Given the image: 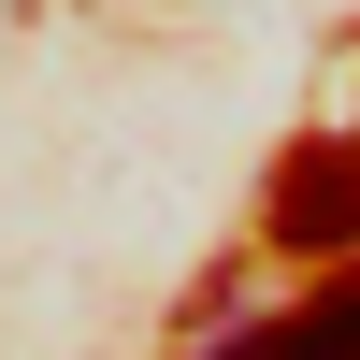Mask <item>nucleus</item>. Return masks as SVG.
<instances>
[{
    "label": "nucleus",
    "mask_w": 360,
    "mask_h": 360,
    "mask_svg": "<svg viewBox=\"0 0 360 360\" xmlns=\"http://www.w3.org/2000/svg\"><path fill=\"white\" fill-rule=\"evenodd\" d=\"M274 245L288 259H360V144H303L274 173Z\"/></svg>",
    "instance_id": "1"
},
{
    "label": "nucleus",
    "mask_w": 360,
    "mask_h": 360,
    "mask_svg": "<svg viewBox=\"0 0 360 360\" xmlns=\"http://www.w3.org/2000/svg\"><path fill=\"white\" fill-rule=\"evenodd\" d=\"M217 360H360V274H346V288H317V303H303V317H274V332L217 346Z\"/></svg>",
    "instance_id": "2"
}]
</instances>
